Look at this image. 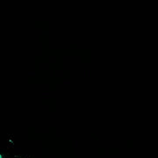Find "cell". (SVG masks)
Here are the masks:
<instances>
[{"mask_svg":"<svg viewBox=\"0 0 158 158\" xmlns=\"http://www.w3.org/2000/svg\"><path fill=\"white\" fill-rule=\"evenodd\" d=\"M0 158H3V156H2L1 154H0Z\"/></svg>","mask_w":158,"mask_h":158,"instance_id":"cell-1","label":"cell"}]
</instances>
